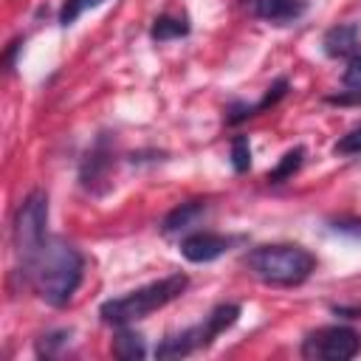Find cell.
Listing matches in <instances>:
<instances>
[{"label":"cell","mask_w":361,"mask_h":361,"mask_svg":"<svg viewBox=\"0 0 361 361\" xmlns=\"http://www.w3.org/2000/svg\"><path fill=\"white\" fill-rule=\"evenodd\" d=\"M23 274L42 302H48L51 307H65L82 285L85 257L68 240L48 237L42 248L23 265Z\"/></svg>","instance_id":"1"},{"label":"cell","mask_w":361,"mask_h":361,"mask_svg":"<svg viewBox=\"0 0 361 361\" xmlns=\"http://www.w3.org/2000/svg\"><path fill=\"white\" fill-rule=\"evenodd\" d=\"M245 268L265 285L293 288L302 285L316 271V257L296 243H274L257 245L245 254Z\"/></svg>","instance_id":"2"},{"label":"cell","mask_w":361,"mask_h":361,"mask_svg":"<svg viewBox=\"0 0 361 361\" xmlns=\"http://www.w3.org/2000/svg\"><path fill=\"white\" fill-rule=\"evenodd\" d=\"M186 288H189V276L186 274H169L164 279H155V282H149L144 288L130 290L127 296L102 302L99 316H102L104 324H116V327L133 324L138 319H147L152 310H161L164 305L175 302Z\"/></svg>","instance_id":"3"},{"label":"cell","mask_w":361,"mask_h":361,"mask_svg":"<svg viewBox=\"0 0 361 361\" xmlns=\"http://www.w3.org/2000/svg\"><path fill=\"white\" fill-rule=\"evenodd\" d=\"M240 319V305L234 302H226V305H217L200 324L195 327H186L175 336H166L158 350H155V358H183V355H192L203 347H209L220 333H226L234 322Z\"/></svg>","instance_id":"4"},{"label":"cell","mask_w":361,"mask_h":361,"mask_svg":"<svg viewBox=\"0 0 361 361\" xmlns=\"http://www.w3.org/2000/svg\"><path fill=\"white\" fill-rule=\"evenodd\" d=\"M45 226H48V195L42 189H34L25 195V200L20 203V209L14 212V223H11V240H14V251L23 259V265L42 248L45 237Z\"/></svg>","instance_id":"5"},{"label":"cell","mask_w":361,"mask_h":361,"mask_svg":"<svg viewBox=\"0 0 361 361\" xmlns=\"http://www.w3.org/2000/svg\"><path fill=\"white\" fill-rule=\"evenodd\" d=\"M361 353V336L353 327H316L302 338V358L310 361H350Z\"/></svg>","instance_id":"6"},{"label":"cell","mask_w":361,"mask_h":361,"mask_svg":"<svg viewBox=\"0 0 361 361\" xmlns=\"http://www.w3.org/2000/svg\"><path fill=\"white\" fill-rule=\"evenodd\" d=\"M113 144H110V135H99L96 144L90 147V152L85 155L82 161V169H79V180L87 192H104L107 189V178L113 172Z\"/></svg>","instance_id":"7"},{"label":"cell","mask_w":361,"mask_h":361,"mask_svg":"<svg viewBox=\"0 0 361 361\" xmlns=\"http://www.w3.org/2000/svg\"><path fill=\"white\" fill-rule=\"evenodd\" d=\"M231 240L223 237V234H214V231H192L180 240V254L189 259V262H212L217 257H223L228 251Z\"/></svg>","instance_id":"8"},{"label":"cell","mask_w":361,"mask_h":361,"mask_svg":"<svg viewBox=\"0 0 361 361\" xmlns=\"http://www.w3.org/2000/svg\"><path fill=\"white\" fill-rule=\"evenodd\" d=\"M307 11V0H254V14L271 25L296 23Z\"/></svg>","instance_id":"9"},{"label":"cell","mask_w":361,"mask_h":361,"mask_svg":"<svg viewBox=\"0 0 361 361\" xmlns=\"http://www.w3.org/2000/svg\"><path fill=\"white\" fill-rule=\"evenodd\" d=\"M322 48L330 59L353 56L358 51V25L355 23H338V25L327 28L322 37Z\"/></svg>","instance_id":"10"},{"label":"cell","mask_w":361,"mask_h":361,"mask_svg":"<svg viewBox=\"0 0 361 361\" xmlns=\"http://www.w3.org/2000/svg\"><path fill=\"white\" fill-rule=\"evenodd\" d=\"M206 209H209V206H206V200H186V203L175 206V209H172V212L164 217L161 231H164V234L186 231V228H192V226L197 223V217H200Z\"/></svg>","instance_id":"11"},{"label":"cell","mask_w":361,"mask_h":361,"mask_svg":"<svg viewBox=\"0 0 361 361\" xmlns=\"http://www.w3.org/2000/svg\"><path fill=\"white\" fill-rule=\"evenodd\" d=\"M113 355L121 361H141L147 355V344H144L141 333L121 324V330L113 336Z\"/></svg>","instance_id":"12"},{"label":"cell","mask_w":361,"mask_h":361,"mask_svg":"<svg viewBox=\"0 0 361 361\" xmlns=\"http://www.w3.org/2000/svg\"><path fill=\"white\" fill-rule=\"evenodd\" d=\"M305 147H293V149H288L282 158H279V164L265 175V180L268 183H285L288 178H293L296 172H299V166L305 164Z\"/></svg>","instance_id":"13"},{"label":"cell","mask_w":361,"mask_h":361,"mask_svg":"<svg viewBox=\"0 0 361 361\" xmlns=\"http://www.w3.org/2000/svg\"><path fill=\"white\" fill-rule=\"evenodd\" d=\"M189 34V23L186 17H172V14H161L152 28H149V37L155 42H166V39H178V37H186Z\"/></svg>","instance_id":"14"},{"label":"cell","mask_w":361,"mask_h":361,"mask_svg":"<svg viewBox=\"0 0 361 361\" xmlns=\"http://www.w3.org/2000/svg\"><path fill=\"white\" fill-rule=\"evenodd\" d=\"M71 341V330H51L45 336L37 338V355L39 358H54L62 353V347H68Z\"/></svg>","instance_id":"15"},{"label":"cell","mask_w":361,"mask_h":361,"mask_svg":"<svg viewBox=\"0 0 361 361\" xmlns=\"http://www.w3.org/2000/svg\"><path fill=\"white\" fill-rule=\"evenodd\" d=\"M231 166H234V172H248V166H251L248 135H234L231 138Z\"/></svg>","instance_id":"16"},{"label":"cell","mask_w":361,"mask_h":361,"mask_svg":"<svg viewBox=\"0 0 361 361\" xmlns=\"http://www.w3.org/2000/svg\"><path fill=\"white\" fill-rule=\"evenodd\" d=\"M104 0H65L62 3V8H59V25H71V23H76L79 20V14L82 11H87V8H96V6H102Z\"/></svg>","instance_id":"17"},{"label":"cell","mask_w":361,"mask_h":361,"mask_svg":"<svg viewBox=\"0 0 361 361\" xmlns=\"http://www.w3.org/2000/svg\"><path fill=\"white\" fill-rule=\"evenodd\" d=\"M288 85H290V82H288L285 76H279V79H276V82H274V85L265 90V96H262V99L254 104V110H257V113H262V110L274 107V104H276V102H279V99L288 93Z\"/></svg>","instance_id":"18"},{"label":"cell","mask_w":361,"mask_h":361,"mask_svg":"<svg viewBox=\"0 0 361 361\" xmlns=\"http://www.w3.org/2000/svg\"><path fill=\"white\" fill-rule=\"evenodd\" d=\"M333 149H336V155H358L361 152V127H353L350 133H344Z\"/></svg>","instance_id":"19"},{"label":"cell","mask_w":361,"mask_h":361,"mask_svg":"<svg viewBox=\"0 0 361 361\" xmlns=\"http://www.w3.org/2000/svg\"><path fill=\"white\" fill-rule=\"evenodd\" d=\"M344 87L350 90H361V54H353L347 59V68H344V76H341Z\"/></svg>","instance_id":"20"},{"label":"cell","mask_w":361,"mask_h":361,"mask_svg":"<svg viewBox=\"0 0 361 361\" xmlns=\"http://www.w3.org/2000/svg\"><path fill=\"white\" fill-rule=\"evenodd\" d=\"M251 116H257L254 104L231 102V104H228V110H226V124H240V121H245V118H251Z\"/></svg>","instance_id":"21"},{"label":"cell","mask_w":361,"mask_h":361,"mask_svg":"<svg viewBox=\"0 0 361 361\" xmlns=\"http://www.w3.org/2000/svg\"><path fill=\"white\" fill-rule=\"evenodd\" d=\"M330 228L338 231V234H347V237L361 240V220H355V217H333L330 220Z\"/></svg>","instance_id":"22"},{"label":"cell","mask_w":361,"mask_h":361,"mask_svg":"<svg viewBox=\"0 0 361 361\" xmlns=\"http://www.w3.org/2000/svg\"><path fill=\"white\" fill-rule=\"evenodd\" d=\"M327 104H361V90H344L327 96Z\"/></svg>","instance_id":"23"},{"label":"cell","mask_w":361,"mask_h":361,"mask_svg":"<svg viewBox=\"0 0 361 361\" xmlns=\"http://www.w3.org/2000/svg\"><path fill=\"white\" fill-rule=\"evenodd\" d=\"M336 316H347V319H361V307H344V305H333L330 307Z\"/></svg>","instance_id":"24"},{"label":"cell","mask_w":361,"mask_h":361,"mask_svg":"<svg viewBox=\"0 0 361 361\" xmlns=\"http://www.w3.org/2000/svg\"><path fill=\"white\" fill-rule=\"evenodd\" d=\"M20 48H23V39H14V42H11V48L6 51V68H8V71L14 68V54H17Z\"/></svg>","instance_id":"25"},{"label":"cell","mask_w":361,"mask_h":361,"mask_svg":"<svg viewBox=\"0 0 361 361\" xmlns=\"http://www.w3.org/2000/svg\"><path fill=\"white\" fill-rule=\"evenodd\" d=\"M245 3H248V0H245ZM251 3H254V0H251Z\"/></svg>","instance_id":"26"}]
</instances>
